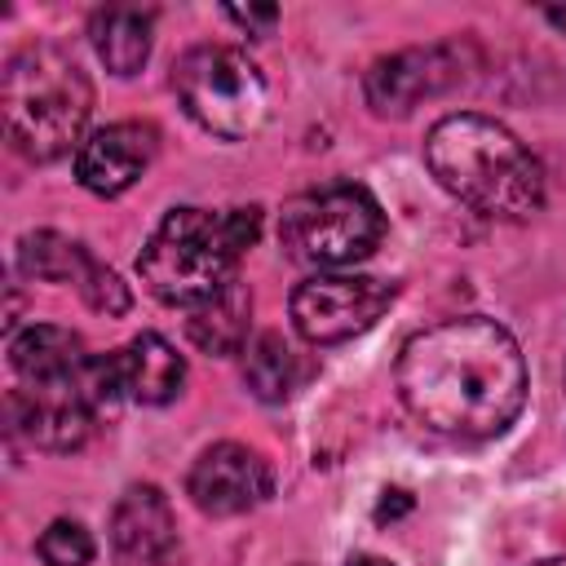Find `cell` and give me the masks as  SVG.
Instances as JSON below:
<instances>
[{
	"label": "cell",
	"instance_id": "3957f363",
	"mask_svg": "<svg viewBox=\"0 0 566 566\" xmlns=\"http://www.w3.org/2000/svg\"><path fill=\"white\" fill-rule=\"evenodd\" d=\"M256 230H261V208H230V212L172 208L137 256L146 292L159 296L164 305L199 310L203 301H212L221 287L234 283V265L243 248L256 243Z\"/></svg>",
	"mask_w": 566,
	"mask_h": 566
},
{
	"label": "cell",
	"instance_id": "7402d4cb",
	"mask_svg": "<svg viewBox=\"0 0 566 566\" xmlns=\"http://www.w3.org/2000/svg\"><path fill=\"white\" fill-rule=\"evenodd\" d=\"M548 22H553V27H562V31H566V9H548Z\"/></svg>",
	"mask_w": 566,
	"mask_h": 566
},
{
	"label": "cell",
	"instance_id": "ffe728a7",
	"mask_svg": "<svg viewBox=\"0 0 566 566\" xmlns=\"http://www.w3.org/2000/svg\"><path fill=\"white\" fill-rule=\"evenodd\" d=\"M243 31H256V35H265L274 22H279V9L274 4H265V9H226Z\"/></svg>",
	"mask_w": 566,
	"mask_h": 566
},
{
	"label": "cell",
	"instance_id": "4fadbf2b",
	"mask_svg": "<svg viewBox=\"0 0 566 566\" xmlns=\"http://www.w3.org/2000/svg\"><path fill=\"white\" fill-rule=\"evenodd\" d=\"M115 358V376H119V394L146 407H164L181 394L186 385V358L159 336V332H142L133 336L124 349L111 354Z\"/></svg>",
	"mask_w": 566,
	"mask_h": 566
},
{
	"label": "cell",
	"instance_id": "6da1fadb",
	"mask_svg": "<svg viewBox=\"0 0 566 566\" xmlns=\"http://www.w3.org/2000/svg\"><path fill=\"white\" fill-rule=\"evenodd\" d=\"M402 407L447 438H495L526 402V363L509 327L482 314L416 332L398 354Z\"/></svg>",
	"mask_w": 566,
	"mask_h": 566
},
{
	"label": "cell",
	"instance_id": "5b68a950",
	"mask_svg": "<svg viewBox=\"0 0 566 566\" xmlns=\"http://www.w3.org/2000/svg\"><path fill=\"white\" fill-rule=\"evenodd\" d=\"M172 88L186 115L212 137L239 142L265 124L270 88L248 53L230 44H195L172 66Z\"/></svg>",
	"mask_w": 566,
	"mask_h": 566
},
{
	"label": "cell",
	"instance_id": "5bb4252c",
	"mask_svg": "<svg viewBox=\"0 0 566 566\" xmlns=\"http://www.w3.org/2000/svg\"><path fill=\"white\" fill-rule=\"evenodd\" d=\"M88 35H93V49H97V57L106 62V71H115V75H137L142 62L150 57L155 13L111 4V9H97V13H93Z\"/></svg>",
	"mask_w": 566,
	"mask_h": 566
},
{
	"label": "cell",
	"instance_id": "52a82bcc",
	"mask_svg": "<svg viewBox=\"0 0 566 566\" xmlns=\"http://www.w3.org/2000/svg\"><path fill=\"white\" fill-rule=\"evenodd\" d=\"M394 301V283L371 274L318 270L292 292V323L310 345H340L367 332Z\"/></svg>",
	"mask_w": 566,
	"mask_h": 566
},
{
	"label": "cell",
	"instance_id": "9a60e30c",
	"mask_svg": "<svg viewBox=\"0 0 566 566\" xmlns=\"http://www.w3.org/2000/svg\"><path fill=\"white\" fill-rule=\"evenodd\" d=\"M248 327H252V292L239 279L199 310H190V340L208 354H239L248 345Z\"/></svg>",
	"mask_w": 566,
	"mask_h": 566
},
{
	"label": "cell",
	"instance_id": "30bf717a",
	"mask_svg": "<svg viewBox=\"0 0 566 566\" xmlns=\"http://www.w3.org/2000/svg\"><path fill=\"white\" fill-rule=\"evenodd\" d=\"M270 486H274L270 464L243 442H212L208 451H199L186 482L190 500L212 517H234L256 509L270 495Z\"/></svg>",
	"mask_w": 566,
	"mask_h": 566
},
{
	"label": "cell",
	"instance_id": "e0dca14e",
	"mask_svg": "<svg viewBox=\"0 0 566 566\" xmlns=\"http://www.w3.org/2000/svg\"><path fill=\"white\" fill-rule=\"evenodd\" d=\"M93 252L66 234H53V230H35L18 243V265L22 274L31 279H44V283H80L84 270H88Z\"/></svg>",
	"mask_w": 566,
	"mask_h": 566
},
{
	"label": "cell",
	"instance_id": "2e32d148",
	"mask_svg": "<svg viewBox=\"0 0 566 566\" xmlns=\"http://www.w3.org/2000/svg\"><path fill=\"white\" fill-rule=\"evenodd\" d=\"M301 376H305V363H301L296 345L283 340L279 332H265V336H256V340L248 345L243 380H248V389H252L256 398L283 402V398H292V389L301 385Z\"/></svg>",
	"mask_w": 566,
	"mask_h": 566
},
{
	"label": "cell",
	"instance_id": "603a6c76",
	"mask_svg": "<svg viewBox=\"0 0 566 566\" xmlns=\"http://www.w3.org/2000/svg\"><path fill=\"white\" fill-rule=\"evenodd\" d=\"M535 566H566V557H553V562H535Z\"/></svg>",
	"mask_w": 566,
	"mask_h": 566
},
{
	"label": "cell",
	"instance_id": "8fae6325",
	"mask_svg": "<svg viewBox=\"0 0 566 566\" xmlns=\"http://www.w3.org/2000/svg\"><path fill=\"white\" fill-rule=\"evenodd\" d=\"M155 150H159V133L150 124L119 119L84 137V146L75 150V177L84 190L111 199V195H124L155 164Z\"/></svg>",
	"mask_w": 566,
	"mask_h": 566
},
{
	"label": "cell",
	"instance_id": "ba28073f",
	"mask_svg": "<svg viewBox=\"0 0 566 566\" xmlns=\"http://www.w3.org/2000/svg\"><path fill=\"white\" fill-rule=\"evenodd\" d=\"M464 53L460 44H424V49H398L380 62H371L363 93L376 115H411L424 97L447 93L460 84Z\"/></svg>",
	"mask_w": 566,
	"mask_h": 566
},
{
	"label": "cell",
	"instance_id": "d6986e66",
	"mask_svg": "<svg viewBox=\"0 0 566 566\" xmlns=\"http://www.w3.org/2000/svg\"><path fill=\"white\" fill-rule=\"evenodd\" d=\"M75 287H80V296H84L93 310H102V314H124V310H128V287H124L119 274L106 270L97 256L88 261V270H84V279H80Z\"/></svg>",
	"mask_w": 566,
	"mask_h": 566
},
{
	"label": "cell",
	"instance_id": "7a4b0ae2",
	"mask_svg": "<svg viewBox=\"0 0 566 566\" xmlns=\"http://www.w3.org/2000/svg\"><path fill=\"white\" fill-rule=\"evenodd\" d=\"M424 164L447 195L491 221H526L544 203L539 159L495 119L460 111L429 128Z\"/></svg>",
	"mask_w": 566,
	"mask_h": 566
},
{
	"label": "cell",
	"instance_id": "ac0fdd59",
	"mask_svg": "<svg viewBox=\"0 0 566 566\" xmlns=\"http://www.w3.org/2000/svg\"><path fill=\"white\" fill-rule=\"evenodd\" d=\"M35 553H40V562H44V566H88L97 548H93V535H88L80 522L57 517V522H49V526H44V535H40Z\"/></svg>",
	"mask_w": 566,
	"mask_h": 566
},
{
	"label": "cell",
	"instance_id": "9c48e42d",
	"mask_svg": "<svg viewBox=\"0 0 566 566\" xmlns=\"http://www.w3.org/2000/svg\"><path fill=\"white\" fill-rule=\"evenodd\" d=\"M4 411H9V429L27 447H40V451L84 447L102 416L88 385H27L9 394Z\"/></svg>",
	"mask_w": 566,
	"mask_h": 566
},
{
	"label": "cell",
	"instance_id": "44dd1931",
	"mask_svg": "<svg viewBox=\"0 0 566 566\" xmlns=\"http://www.w3.org/2000/svg\"><path fill=\"white\" fill-rule=\"evenodd\" d=\"M349 566H394V562H385V557H354Z\"/></svg>",
	"mask_w": 566,
	"mask_h": 566
},
{
	"label": "cell",
	"instance_id": "277c9868",
	"mask_svg": "<svg viewBox=\"0 0 566 566\" xmlns=\"http://www.w3.org/2000/svg\"><path fill=\"white\" fill-rule=\"evenodd\" d=\"M9 146L35 164H53L84 146L93 115V84L57 44H27L9 57L0 84Z\"/></svg>",
	"mask_w": 566,
	"mask_h": 566
},
{
	"label": "cell",
	"instance_id": "8992f818",
	"mask_svg": "<svg viewBox=\"0 0 566 566\" xmlns=\"http://www.w3.org/2000/svg\"><path fill=\"white\" fill-rule=\"evenodd\" d=\"M283 248L318 270H345L376 252L385 239V212L363 186H323L310 195H296L283 208Z\"/></svg>",
	"mask_w": 566,
	"mask_h": 566
},
{
	"label": "cell",
	"instance_id": "7c38bea8",
	"mask_svg": "<svg viewBox=\"0 0 566 566\" xmlns=\"http://www.w3.org/2000/svg\"><path fill=\"white\" fill-rule=\"evenodd\" d=\"M111 539L124 557L159 566L177 548V517L159 486H128L111 513Z\"/></svg>",
	"mask_w": 566,
	"mask_h": 566
}]
</instances>
